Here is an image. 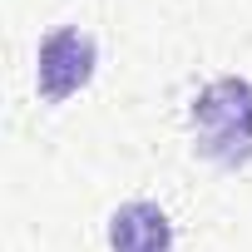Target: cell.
<instances>
[{
    "instance_id": "cell-1",
    "label": "cell",
    "mask_w": 252,
    "mask_h": 252,
    "mask_svg": "<svg viewBox=\"0 0 252 252\" xmlns=\"http://www.w3.org/2000/svg\"><path fill=\"white\" fill-rule=\"evenodd\" d=\"M188 119H193L198 158H208L213 168H227V173L252 163V84L247 79L222 74V79L203 84Z\"/></svg>"
},
{
    "instance_id": "cell-2",
    "label": "cell",
    "mask_w": 252,
    "mask_h": 252,
    "mask_svg": "<svg viewBox=\"0 0 252 252\" xmlns=\"http://www.w3.org/2000/svg\"><path fill=\"white\" fill-rule=\"evenodd\" d=\"M94 64H99L94 35L79 30V25H55L40 40V55H35V89H40V99L45 104L74 99L94 79Z\"/></svg>"
},
{
    "instance_id": "cell-3",
    "label": "cell",
    "mask_w": 252,
    "mask_h": 252,
    "mask_svg": "<svg viewBox=\"0 0 252 252\" xmlns=\"http://www.w3.org/2000/svg\"><path fill=\"white\" fill-rule=\"evenodd\" d=\"M109 252H173V222L158 203H124L109 213Z\"/></svg>"
}]
</instances>
